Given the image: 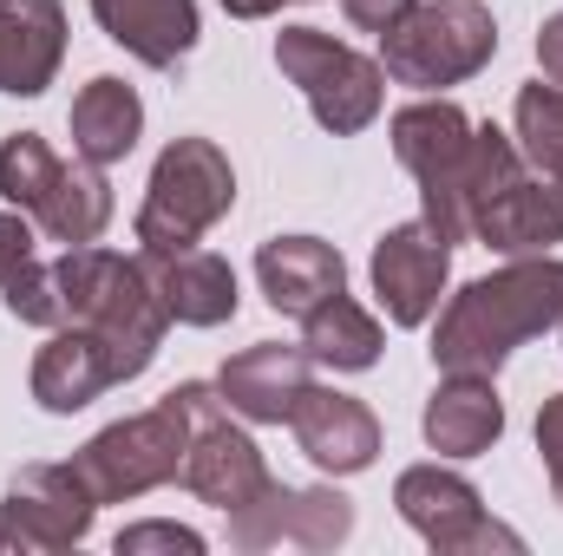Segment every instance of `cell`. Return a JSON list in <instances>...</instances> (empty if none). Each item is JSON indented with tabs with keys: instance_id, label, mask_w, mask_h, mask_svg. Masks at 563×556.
Wrapping results in <instances>:
<instances>
[{
	"instance_id": "obj_7",
	"label": "cell",
	"mask_w": 563,
	"mask_h": 556,
	"mask_svg": "<svg viewBox=\"0 0 563 556\" xmlns=\"http://www.w3.org/2000/svg\"><path fill=\"white\" fill-rule=\"evenodd\" d=\"M276 66H282L288 86H301L308 112H314L321 132H334V138L367 132V125L380 119V105H387V66L367 59V53H354V46H341V40L321 33V26H282L276 33Z\"/></svg>"
},
{
	"instance_id": "obj_33",
	"label": "cell",
	"mask_w": 563,
	"mask_h": 556,
	"mask_svg": "<svg viewBox=\"0 0 563 556\" xmlns=\"http://www.w3.org/2000/svg\"><path fill=\"white\" fill-rule=\"evenodd\" d=\"M558 327H563V321H558Z\"/></svg>"
},
{
	"instance_id": "obj_24",
	"label": "cell",
	"mask_w": 563,
	"mask_h": 556,
	"mask_svg": "<svg viewBox=\"0 0 563 556\" xmlns=\"http://www.w3.org/2000/svg\"><path fill=\"white\" fill-rule=\"evenodd\" d=\"M301 347H308V360L314 367H334V374H367L374 360H380V321L341 288V294H328L314 314H301Z\"/></svg>"
},
{
	"instance_id": "obj_4",
	"label": "cell",
	"mask_w": 563,
	"mask_h": 556,
	"mask_svg": "<svg viewBox=\"0 0 563 556\" xmlns=\"http://www.w3.org/2000/svg\"><path fill=\"white\" fill-rule=\"evenodd\" d=\"M498 53V20L478 0H413V13L380 33V66L394 86L413 92H445L485 73Z\"/></svg>"
},
{
	"instance_id": "obj_11",
	"label": "cell",
	"mask_w": 563,
	"mask_h": 556,
	"mask_svg": "<svg viewBox=\"0 0 563 556\" xmlns=\"http://www.w3.org/2000/svg\"><path fill=\"white\" fill-rule=\"evenodd\" d=\"M354 531V504L328 485L314 491H295V485H263V498H250L243 511H230V544L236 551H276V544H295V551H334L347 544Z\"/></svg>"
},
{
	"instance_id": "obj_15",
	"label": "cell",
	"mask_w": 563,
	"mask_h": 556,
	"mask_svg": "<svg viewBox=\"0 0 563 556\" xmlns=\"http://www.w3.org/2000/svg\"><path fill=\"white\" fill-rule=\"evenodd\" d=\"M139 269L144 281L157 288V301H164V314L170 321H184V327H223L230 314H236V269L223 263V256H210V249H139Z\"/></svg>"
},
{
	"instance_id": "obj_17",
	"label": "cell",
	"mask_w": 563,
	"mask_h": 556,
	"mask_svg": "<svg viewBox=\"0 0 563 556\" xmlns=\"http://www.w3.org/2000/svg\"><path fill=\"white\" fill-rule=\"evenodd\" d=\"M112 387H125L112 347H106L92 327H73V321L53 327V341H46L40 360H33V400H40L46 413H79V407H92V400L112 393Z\"/></svg>"
},
{
	"instance_id": "obj_16",
	"label": "cell",
	"mask_w": 563,
	"mask_h": 556,
	"mask_svg": "<svg viewBox=\"0 0 563 556\" xmlns=\"http://www.w3.org/2000/svg\"><path fill=\"white\" fill-rule=\"evenodd\" d=\"M308 347H282V341H256V347H243V354H230V367H223V380H217V393L230 400V413L250 419V425H282V419L295 413V400L314 387L308 380Z\"/></svg>"
},
{
	"instance_id": "obj_12",
	"label": "cell",
	"mask_w": 563,
	"mask_h": 556,
	"mask_svg": "<svg viewBox=\"0 0 563 556\" xmlns=\"http://www.w3.org/2000/svg\"><path fill=\"white\" fill-rule=\"evenodd\" d=\"M99 498L86 491L79 465H20L7 498H0V524L20 537V551H73L92 531Z\"/></svg>"
},
{
	"instance_id": "obj_29",
	"label": "cell",
	"mask_w": 563,
	"mask_h": 556,
	"mask_svg": "<svg viewBox=\"0 0 563 556\" xmlns=\"http://www.w3.org/2000/svg\"><path fill=\"white\" fill-rule=\"evenodd\" d=\"M341 13H347L361 33H394V26L413 13V0H341Z\"/></svg>"
},
{
	"instance_id": "obj_18",
	"label": "cell",
	"mask_w": 563,
	"mask_h": 556,
	"mask_svg": "<svg viewBox=\"0 0 563 556\" xmlns=\"http://www.w3.org/2000/svg\"><path fill=\"white\" fill-rule=\"evenodd\" d=\"M66 59V7L59 0H0V92L40 99Z\"/></svg>"
},
{
	"instance_id": "obj_10",
	"label": "cell",
	"mask_w": 563,
	"mask_h": 556,
	"mask_svg": "<svg viewBox=\"0 0 563 556\" xmlns=\"http://www.w3.org/2000/svg\"><path fill=\"white\" fill-rule=\"evenodd\" d=\"M394 504H400V518H407V524H413L439 556L525 551V537H518V531H505V524H492V518H485V504H478L472 478H459V471H445V465H413V471H400Z\"/></svg>"
},
{
	"instance_id": "obj_31",
	"label": "cell",
	"mask_w": 563,
	"mask_h": 556,
	"mask_svg": "<svg viewBox=\"0 0 563 556\" xmlns=\"http://www.w3.org/2000/svg\"><path fill=\"white\" fill-rule=\"evenodd\" d=\"M223 7H230L236 20H269V13H276L282 0H223Z\"/></svg>"
},
{
	"instance_id": "obj_19",
	"label": "cell",
	"mask_w": 563,
	"mask_h": 556,
	"mask_svg": "<svg viewBox=\"0 0 563 556\" xmlns=\"http://www.w3.org/2000/svg\"><path fill=\"white\" fill-rule=\"evenodd\" d=\"M472 236L485 249H498V256H544L551 243H563V197L525 164L498 197L478 203Z\"/></svg>"
},
{
	"instance_id": "obj_14",
	"label": "cell",
	"mask_w": 563,
	"mask_h": 556,
	"mask_svg": "<svg viewBox=\"0 0 563 556\" xmlns=\"http://www.w3.org/2000/svg\"><path fill=\"white\" fill-rule=\"evenodd\" d=\"M288 432L334 478H354V471H367L380 458V419L367 413L354 393H334V387H308L295 400V413H288Z\"/></svg>"
},
{
	"instance_id": "obj_21",
	"label": "cell",
	"mask_w": 563,
	"mask_h": 556,
	"mask_svg": "<svg viewBox=\"0 0 563 556\" xmlns=\"http://www.w3.org/2000/svg\"><path fill=\"white\" fill-rule=\"evenodd\" d=\"M256 276H263V294L276 314H314L328 294L347 288V263L341 249H328L321 236H269L256 249Z\"/></svg>"
},
{
	"instance_id": "obj_6",
	"label": "cell",
	"mask_w": 563,
	"mask_h": 556,
	"mask_svg": "<svg viewBox=\"0 0 563 556\" xmlns=\"http://www.w3.org/2000/svg\"><path fill=\"white\" fill-rule=\"evenodd\" d=\"M236 203V170L210 138H177L151 164V190L139 210L144 249H190L203 243Z\"/></svg>"
},
{
	"instance_id": "obj_26",
	"label": "cell",
	"mask_w": 563,
	"mask_h": 556,
	"mask_svg": "<svg viewBox=\"0 0 563 556\" xmlns=\"http://www.w3.org/2000/svg\"><path fill=\"white\" fill-rule=\"evenodd\" d=\"M40 223L26 210H0V281H13L26 263H40Z\"/></svg>"
},
{
	"instance_id": "obj_20",
	"label": "cell",
	"mask_w": 563,
	"mask_h": 556,
	"mask_svg": "<svg viewBox=\"0 0 563 556\" xmlns=\"http://www.w3.org/2000/svg\"><path fill=\"white\" fill-rule=\"evenodd\" d=\"M92 20L106 26V40H119L132 59L177 73L197 46V0H92Z\"/></svg>"
},
{
	"instance_id": "obj_32",
	"label": "cell",
	"mask_w": 563,
	"mask_h": 556,
	"mask_svg": "<svg viewBox=\"0 0 563 556\" xmlns=\"http://www.w3.org/2000/svg\"><path fill=\"white\" fill-rule=\"evenodd\" d=\"M0 551H20V537H13V531H7V524H0Z\"/></svg>"
},
{
	"instance_id": "obj_22",
	"label": "cell",
	"mask_w": 563,
	"mask_h": 556,
	"mask_svg": "<svg viewBox=\"0 0 563 556\" xmlns=\"http://www.w3.org/2000/svg\"><path fill=\"white\" fill-rule=\"evenodd\" d=\"M420 425H426V445L439 458H478L505 432V400H498V387L485 374H445L432 387V400H426Z\"/></svg>"
},
{
	"instance_id": "obj_28",
	"label": "cell",
	"mask_w": 563,
	"mask_h": 556,
	"mask_svg": "<svg viewBox=\"0 0 563 556\" xmlns=\"http://www.w3.org/2000/svg\"><path fill=\"white\" fill-rule=\"evenodd\" d=\"M538 452H544V478H551V491L563 504V393H551L544 413H538Z\"/></svg>"
},
{
	"instance_id": "obj_13",
	"label": "cell",
	"mask_w": 563,
	"mask_h": 556,
	"mask_svg": "<svg viewBox=\"0 0 563 556\" xmlns=\"http://www.w3.org/2000/svg\"><path fill=\"white\" fill-rule=\"evenodd\" d=\"M445 276H452V243L426 216L387 230L374 243V294H380L394 327H426L439 294H445Z\"/></svg>"
},
{
	"instance_id": "obj_8",
	"label": "cell",
	"mask_w": 563,
	"mask_h": 556,
	"mask_svg": "<svg viewBox=\"0 0 563 556\" xmlns=\"http://www.w3.org/2000/svg\"><path fill=\"white\" fill-rule=\"evenodd\" d=\"M394 157L420 177L426 223L459 249L472 236L465 223V157H472V119L452 99H420L407 112H394Z\"/></svg>"
},
{
	"instance_id": "obj_1",
	"label": "cell",
	"mask_w": 563,
	"mask_h": 556,
	"mask_svg": "<svg viewBox=\"0 0 563 556\" xmlns=\"http://www.w3.org/2000/svg\"><path fill=\"white\" fill-rule=\"evenodd\" d=\"M563 321V256H511L498 276L465 281L432 334V367L439 374H498L531 334Z\"/></svg>"
},
{
	"instance_id": "obj_9",
	"label": "cell",
	"mask_w": 563,
	"mask_h": 556,
	"mask_svg": "<svg viewBox=\"0 0 563 556\" xmlns=\"http://www.w3.org/2000/svg\"><path fill=\"white\" fill-rule=\"evenodd\" d=\"M177 485L190 498L217 504L223 518L243 511L250 498H263V485H269V465H263L256 438L243 425H230V400L203 380H190V452H184Z\"/></svg>"
},
{
	"instance_id": "obj_2",
	"label": "cell",
	"mask_w": 563,
	"mask_h": 556,
	"mask_svg": "<svg viewBox=\"0 0 563 556\" xmlns=\"http://www.w3.org/2000/svg\"><path fill=\"white\" fill-rule=\"evenodd\" d=\"M53 276H59L66 321H73V327H92V334L112 347L119 374L139 380L144 367L157 360L164 327H170V314H164L157 288L144 281L139 256H119V249H92V243H79V249H66V256L53 263Z\"/></svg>"
},
{
	"instance_id": "obj_3",
	"label": "cell",
	"mask_w": 563,
	"mask_h": 556,
	"mask_svg": "<svg viewBox=\"0 0 563 556\" xmlns=\"http://www.w3.org/2000/svg\"><path fill=\"white\" fill-rule=\"evenodd\" d=\"M0 197L13 210H26L53 243L79 249V243H99L106 223H112V184L99 164H66L40 132H13L0 138Z\"/></svg>"
},
{
	"instance_id": "obj_27",
	"label": "cell",
	"mask_w": 563,
	"mask_h": 556,
	"mask_svg": "<svg viewBox=\"0 0 563 556\" xmlns=\"http://www.w3.org/2000/svg\"><path fill=\"white\" fill-rule=\"evenodd\" d=\"M144 551H184V556H197L203 551V537L197 531H184V524H125L119 531V556H144Z\"/></svg>"
},
{
	"instance_id": "obj_30",
	"label": "cell",
	"mask_w": 563,
	"mask_h": 556,
	"mask_svg": "<svg viewBox=\"0 0 563 556\" xmlns=\"http://www.w3.org/2000/svg\"><path fill=\"white\" fill-rule=\"evenodd\" d=\"M538 66H544L551 86H563V13H551L544 33H538Z\"/></svg>"
},
{
	"instance_id": "obj_5",
	"label": "cell",
	"mask_w": 563,
	"mask_h": 556,
	"mask_svg": "<svg viewBox=\"0 0 563 556\" xmlns=\"http://www.w3.org/2000/svg\"><path fill=\"white\" fill-rule=\"evenodd\" d=\"M184 452H190V380L177 393H164L151 413L106 425L73 465H79V478L99 504H132L157 485H177Z\"/></svg>"
},
{
	"instance_id": "obj_25",
	"label": "cell",
	"mask_w": 563,
	"mask_h": 556,
	"mask_svg": "<svg viewBox=\"0 0 563 556\" xmlns=\"http://www.w3.org/2000/svg\"><path fill=\"white\" fill-rule=\"evenodd\" d=\"M518 151L525 164L563 197V86H525L518 92Z\"/></svg>"
},
{
	"instance_id": "obj_23",
	"label": "cell",
	"mask_w": 563,
	"mask_h": 556,
	"mask_svg": "<svg viewBox=\"0 0 563 556\" xmlns=\"http://www.w3.org/2000/svg\"><path fill=\"white\" fill-rule=\"evenodd\" d=\"M66 125H73V151L86 157V164H119V157H132L139 151V132H144V99L125 86V79H92V86H79V99H73V112H66Z\"/></svg>"
}]
</instances>
